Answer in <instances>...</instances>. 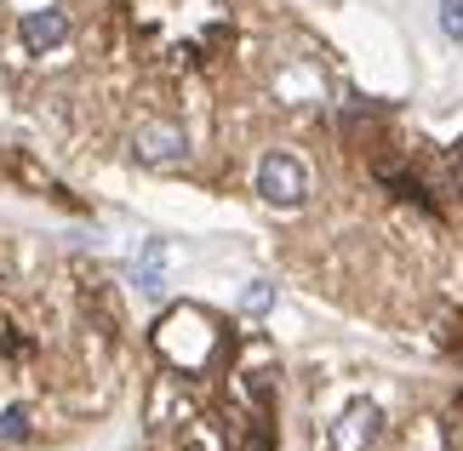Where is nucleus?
Returning <instances> with one entry per match:
<instances>
[{
    "label": "nucleus",
    "mask_w": 463,
    "mask_h": 451,
    "mask_svg": "<svg viewBox=\"0 0 463 451\" xmlns=\"http://www.w3.org/2000/svg\"><path fill=\"white\" fill-rule=\"evenodd\" d=\"M177 446H184V451H223V446H218V435H212L201 418H189L184 428H177Z\"/></svg>",
    "instance_id": "6"
},
{
    "label": "nucleus",
    "mask_w": 463,
    "mask_h": 451,
    "mask_svg": "<svg viewBox=\"0 0 463 451\" xmlns=\"http://www.w3.org/2000/svg\"><path fill=\"white\" fill-rule=\"evenodd\" d=\"M223 349H229L223 320L206 315V309H194V303L166 309V315H160V326H155V354L166 360L177 377H206L223 360Z\"/></svg>",
    "instance_id": "1"
},
{
    "label": "nucleus",
    "mask_w": 463,
    "mask_h": 451,
    "mask_svg": "<svg viewBox=\"0 0 463 451\" xmlns=\"http://www.w3.org/2000/svg\"><path fill=\"white\" fill-rule=\"evenodd\" d=\"M17 41H24V52H58V46L69 41V12H63V6L29 12L24 23H17Z\"/></svg>",
    "instance_id": "5"
},
{
    "label": "nucleus",
    "mask_w": 463,
    "mask_h": 451,
    "mask_svg": "<svg viewBox=\"0 0 463 451\" xmlns=\"http://www.w3.org/2000/svg\"><path fill=\"white\" fill-rule=\"evenodd\" d=\"M383 435V411L372 406V400H354V406H344L332 418V428H326V446L332 451H372V440Z\"/></svg>",
    "instance_id": "4"
},
{
    "label": "nucleus",
    "mask_w": 463,
    "mask_h": 451,
    "mask_svg": "<svg viewBox=\"0 0 463 451\" xmlns=\"http://www.w3.org/2000/svg\"><path fill=\"white\" fill-rule=\"evenodd\" d=\"M269 303H275V286H269V280H252V286L241 292V309H246V315H269Z\"/></svg>",
    "instance_id": "7"
},
{
    "label": "nucleus",
    "mask_w": 463,
    "mask_h": 451,
    "mask_svg": "<svg viewBox=\"0 0 463 451\" xmlns=\"http://www.w3.org/2000/svg\"><path fill=\"white\" fill-rule=\"evenodd\" d=\"M258 194L269 206H280V211L304 206L309 201V166L298 155H287V149H269L258 160Z\"/></svg>",
    "instance_id": "2"
},
{
    "label": "nucleus",
    "mask_w": 463,
    "mask_h": 451,
    "mask_svg": "<svg viewBox=\"0 0 463 451\" xmlns=\"http://www.w3.org/2000/svg\"><path fill=\"white\" fill-rule=\"evenodd\" d=\"M0 435H6V440H24L29 435V411L24 406H6V411H0Z\"/></svg>",
    "instance_id": "8"
},
{
    "label": "nucleus",
    "mask_w": 463,
    "mask_h": 451,
    "mask_svg": "<svg viewBox=\"0 0 463 451\" xmlns=\"http://www.w3.org/2000/svg\"><path fill=\"white\" fill-rule=\"evenodd\" d=\"M132 155H137V166H149V172H172V166L189 160V132L177 120H144L137 137H132Z\"/></svg>",
    "instance_id": "3"
},
{
    "label": "nucleus",
    "mask_w": 463,
    "mask_h": 451,
    "mask_svg": "<svg viewBox=\"0 0 463 451\" xmlns=\"http://www.w3.org/2000/svg\"><path fill=\"white\" fill-rule=\"evenodd\" d=\"M440 29H447L452 41H463V0H440Z\"/></svg>",
    "instance_id": "9"
}]
</instances>
